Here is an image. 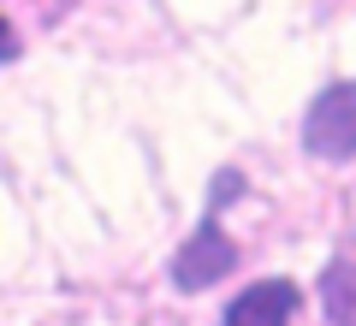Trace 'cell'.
I'll return each instance as SVG.
<instances>
[{
    "instance_id": "obj_2",
    "label": "cell",
    "mask_w": 356,
    "mask_h": 326,
    "mask_svg": "<svg viewBox=\"0 0 356 326\" xmlns=\"http://www.w3.org/2000/svg\"><path fill=\"white\" fill-rule=\"evenodd\" d=\"M303 149L315 161H350L356 154V77L332 83L309 101L303 113Z\"/></svg>"
},
{
    "instance_id": "obj_5",
    "label": "cell",
    "mask_w": 356,
    "mask_h": 326,
    "mask_svg": "<svg viewBox=\"0 0 356 326\" xmlns=\"http://www.w3.org/2000/svg\"><path fill=\"white\" fill-rule=\"evenodd\" d=\"M13 54H18V36H13V24H6V18H0V65L13 60Z\"/></svg>"
},
{
    "instance_id": "obj_3",
    "label": "cell",
    "mask_w": 356,
    "mask_h": 326,
    "mask_svg": "<svg viewBox=\"0 0 356 326\" xmlns=\"http://www.w3.org/2000/svg\"><path fill=\"white\" fill-rule=\"evenodd\" d=\"M297 309H303V291L291 279H255L226 302L220 326H291Z\"/></svg>"
},
{
    "instance_id": "obj_4",
    "label": "cell",
    "mask_w": 356,
    "mask_h": 326,
    "mask_svg": "<svg viewBox=\"0 0 356 326\" xmlns=\"http://www.w3.org/2000/svg\"><path fill=\"white\" fill-rule=\"evenodd\" d=\"M321 297H327V314L339 326H356V255H339L321 279Z\"/></svg>"
},
{
    "instance_id": "obj_1",
    "label": "cell",
    "mask_w": 356,
    "mask_h": 326,
    "mask_svg": "<svg viewBox=\"0 0 356 326\" xmlns=\"http://www.w3.org/2000/svg\"><path fill=\"white\" fill-rule=\"evenodd\" d=\"M238 196V172H220L214 178V208H208V220L184 238V250L172 255V285L178 291H208V285H220V279L238 267V243L220 231V208Z\"/></svg>"
}]
</instances>
